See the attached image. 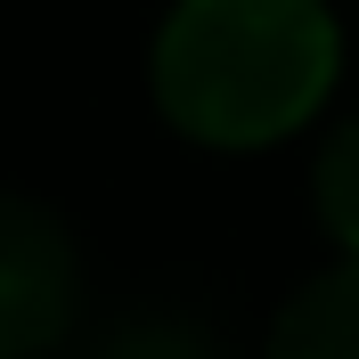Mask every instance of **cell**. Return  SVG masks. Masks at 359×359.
<instances>
[{"instance_id":"cell-4","label":"cell","mask_w":359,"mask_h":359,"mask_svg":"<svg viewBox=\"0 0 359 359\" xmlns=\"http://www.w3.org/2000/svg\"><path fill=\"white\" fill-rule=\"evenodd\" d=\"M90 359H229L221 343L204 335L196 318H172V311H139V318H114Z\"/></svg>"},{"instance_id":"cell-1","label":"cell","mask_w":359,"mask_h":359,"mask_svg":"<svg viewBox=\"0 0 359 359\" xmlns=\"http://www.w3.org/2000/svg\"><path fill=\"white\" fill-rule=\"evenodd\" d=\"M335 90L318 0H180L156 41V98L204 147H269Z\"/></svg>"},{"instance_id":"cell-5","label":"cell","mask_w":359,"mask_h":359,"mask_svg":"<svg viewBox=\"0 0 359 359\" xmlns=\"http://www.w3.org/2000/svg\"><path fill=\"white\" fill-rule=\"evenodd\" d=\"M318 212H327V229L359 253V123H343V131L327 139V156H318Z\"/></svg>"},{"instance_id":"cell-3","label":"cell","mask_w":359,"mask_h":359,"mask_svg":"<svg viewBox=\"0 0 359 359\" xmlns=\"http://www.w3.org/2000/svg\"><path fill=\"white\" fill-rule=\"evenodd\" d=\"M269 359H359V253L335 262L327 278H311L278 311Z\"/></svg>"},{"instance_id":"cell-2","label":"cell","mask_w":359,"mask_h":359,"mask_svg":"<svg viewBox=\"0 0 359 359\" xmlns=\"http://www.w3.org/2000/svg\"><path fill=\"white\" fill-rule=\"evenodd\" d=\"M74 302H82L74 237L57 229V212L0 188V359L49 351L74 327Z\"/></svg>"}]
</instances>
